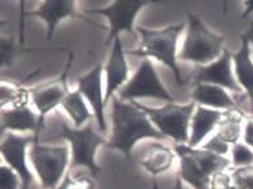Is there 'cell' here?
Here are the masks:
<instances>
[{
  "label": "cell",
  "instance_id": "obj_22",
  "mask_svg": "<svg viewBox=\"0 0 253 189\" xmlns=\"http://www.w3.org/2000/svg\"><path fill=\"white\" fill-rule=\"evenodd\" d=\"M61 105L66 110V113L69 114L72 119L74 120V126L77 128L81 127L87 120L91 122L92 115L88 112V108H87L86 103H84L82 93L78 90L68 93V96L65 97Z\"/></svg>",
  "mask_w": 253,
  "mask_h": 189
},
{
  "label": "cell",
  "instance_id": "obj_16",
  "mask_svg": "<svg viewBox=\"0 0 253 189\" xmlns=\"http://www.w3.org/2000/svg\"><path fill=\"white\" fill-rule=\"evenodd\" d=\"M7 131H34L35 143L39 141V115L28 107L1 112V134Z\"/></svg>",
  "mask_w": 253,
  "mask_h": 189
},
{
  "label": "cell",
  "instance_id": "obj_5",
  "mask_svg": "<svg viewBox=\"0 0 253 189\" xmlns=\"http://www.w3.org/2000/svg\"><path fill=\"white\" fill-rule=\"evenodd\" d=\"M131 104L148 115L149 119L156 124L161 134L171 138L177 144L178 143L184 144L190 141L188 123L194 115V109L196 108L195 103H191L184 107L171 103L159 109L144 107L142 104L136 103L135 100H131Z\"/></svg>",
  "mask_w": 253,
  "mask_h": 189
},
{
  "label": "cell",
  "instance_id": "obj_9",
  "mask_svg": "<svg viewBox=\"0 0 253 189\" xmlns=\"http://www.w3.org/2000/svg\"><path fill=\"white\" fill-rule=\"evenodd\" d=\"M73 61V55L70 56L69 62L66 65L65 70L60 78L52 80V82L45 83L42 86L35 87L33 90H29L32 96L33 103L39 112V132L44 127L45 115L52 112L57 105H61L65 97L68 96V74H69L70 65Z\"/></svg>",
  "mask_w": 253,
  "mask_h": 189
},
{
  "label": "cell",
  "instance_id": "obj_10",
  "mask_svg": "<svg viewBox=\"0 0 253 189\" xmlns=\"http://www.w3.org/2000/svg\"><path fill=\"white\" fill-rule=\"evenodd\" d=\"M155 1L149 0H117L112 4L111 7L103 8V9H90L87 13L103 14L111 22V30L108 34L107 44L111 43L112 39H116L121 31H127L134 35V20L138 12L144 5Z\"/></svg>",
  "mask_w": 253,
  "mask_h": 189
},
{
  "label": "cell",
  "instance_id": "obj_25",
  "mask_svg": "<svg viewBox=\"0 0 253 189\" xmlns=\"http://www.w3.org/2000/svg\"><path fill=\"white\" fill-rule=\"evenodd\" d=\"M232 159L235 166H250L253 163V151L250 148H247L246 145L236 143L232 147Z\"/></svg>",
  "mask_w": 253,
  "mask_h": 189
},
{
  "label": "cell",
  "instance_id": "obj_15",
  "mask_svg": "<svg viewBox=\"0 0 253 189\" xmlns=\"http://www.w3.org/2000/svg\"><path fill=\"white\" fill-rule=\"evenodd\" d=\"M128 68L125 60V53L120 38L115 39L113 49L109 56L107 65V84H105L104 103L113 99V93L127 80Z\"/></svg>",
  "mask_w": 253,
  "mask_h": 189
},
{
  "label": "cell",
  "instance_id": "obj_8",
  "mask_svg": "<svg viewBox=\"0 0 253 189\" xmlns=\"http://www.w3.org/2000/svg\"><path fill=\"white\" fill-rule=\"evenodd\" d=\"M118 95L122 100H128V101H131L135 97H156L171 104L175 100L163 86L152 62L148 59L143 60L134 76L128 80L125 87H122L118 91Z\"/></svg>",
  "mask_w": 253,
  "mask_h": 189
},
{
  "label": "cell",
  "instance_id": "obj_2",
  "mask_svg": "<svg viewBox=\"0 0 253 189\" xmlns=\"http://www.w3.org/2000/svg\"><path fill=\"white\" fill-rule=\"evenodd\" d=\"M184 29V24L171 25L163 30H148L144 28H138L140 34V45L134 51H128L130 55L139 57H153L164 62L173 70L175 76V83L178 86H183L184 80L180 74L179 66L177 65V43L179 35Z\"/></svg>",
  "mask_w": 253,
  "mask_h": 189
},
{
  "label": "cell",
  "instance_id": "obj_6",
  "mask_svg": "<svg viewBox=\"0 0 253 189\" xmlns=\"http://www.w3.org/2000/svg\"><path fill=\"white\" fill-rule=\"evenodd\" d=\"M29 157L38 172L43 189H55L59 186L69 159L66 147H43L34 143Z\"/></svg>",
  "mask_w": 253,
  "mask_h": 189
},
{
  "label": "cell",
  "instance_id": "obj_1",
  "mask_svg": "<svg viewBox=\"0 0 253 189\" xmlns=\"http://www.w3.org/2000/svg\"><path fill=\"white\" fill-rule=\"evenodd\" d=\"M112 100H113V109H112L113 134L111 141L107 143L108 148L121 151L130 161L132 148L140 139L167 138L157 128L153 127L149 117L143 110L138 109L132 104L127 105L116 97Z\"/></svg>",
  "mask_w": 253,
  "mask_h": 189
},
{
  "label": "cell",
  "instance_id": "obj_18",
  "mask_svg": "<svg viewBox=\"0 0 253 189\" xmlns=\"http://www.w3.org/2000/svg\"><path fill=\"white\" fill-rule=\"evenodd\" d=\"M194 103H199L207 107L219 108V109L235 110V101L227 95L222 87L214 84H198L191 93Z\"/></svg>",
  "mask_w": 253,
  "mask_h": 189
},
{
  "label": "cell",
  "instance_id": "obj_3",
  "mask_svg": "<svg viewBox=\"0 0 253 189\" xmlns=\"http://www.w3.org/2000/svg\"><path fill=\"white\" fill-rule=\"evenodd\" d=\"M175 151L179 157L180 179L195 189H211V176L223 171L230 165L229 159L223 155L191 148L190 145H175Z\"/></svg>",
  "mask_w": 253,
  "mask_h": 189
},
{
  "label": "cell",
  "instance_id": "obj_17",
  "mask_svg": "<svg viewBox=\"0 0 253 189\" xmlns=\"http://www.w3.org/2000/svg\"><path fill=\"white\" fill-rule=\"evenodd\" d=\"M226 112H219V110H209L204 107H196L194 115H192V122H191V136L188 145L191 148H195L204 140L208 134L214 127H217L221 120L225 117Z\"/></svg>",
  "mask_w": 253,
  "mask_h": 189
},
{
  "label": "cell",
  "instance_id": "obj_21",
  "mask_svg": "<svg viewBox=\"0 0 253 189\" xmlns=\"http://www.w3.org/2000/svg\"><path fill=\"white\" fill-rule=\"evenodd\" d=\"M244 114L239 109L226 110V114L218 124V135L223 141L236 144L242 134V120Z\"/></svg>",
  "mask_w": 253,
  "mask_h": 189
},
{
  "label": "cell",
  "instance_id": "obj_24",
  "mask_svg": "<svg viewBox=\"0 0 253 189\" xmlns=\"http://www.w3.org/2000/svg\"><path fill=\"white\" fill-rule=\"evenodd\" d=\"M33 49H21L18 45H16L14 39H1L0 41V65L1 68L4 66H11L13 62L14 57L21 53V52H32Z\"/></svg>",
  "mask_w": 253,
  "mask_h": 189
},
{
  "label": "cell",
  "instance_id": "obj_26",
  "mask_svg": "<svg viewBox=\"0 0 253 189\" xmlns=\"http://www.w3.org/2000/svg\"><path fill=\"white\" fill-rule=\"evenodd\" d=\"M235 186L239 189H253V167H242L232 174Z\"/></svg>",
  "mask_w": 253,
  "mask_h": 189
},
{
  "label": "cell",
  "instance_id": "obj_13",
  "mask_svg": "<svg viewBox=\"0 0 253 189\" xmlns=\"http://www.w3.org/2000/svg\"><path fill=\"white\" fill-rule=\"evenodd\" d=\"M101 73H103V65L97 64L94 70H91L87 76L78 79V91L90 103L94 109L99 130L104 132L107 130V123L104 117L105 103L101 92Z\"/></svg>",
  "mask_w": 253,
  "mask_h": 189
},
{
  "label": "cell",
  "instance_id": "obj_20",
  "mask_svg": "<svg viewBox=\"0 0 253 189\" xmlns=\"http://www.w3.org/2000/svg\"><path fill=\"white\" fill-rule=\"evenodd\" d=\"M242 48L232 56V60L235 62L236 78L250 97L253 112V62L250 57V40L244 35H242Z\"/></svg>",
  "mask_w": 253,
  "mask_h": 189
},
{
  "label": "cell",
  "instance_id": "obj_28",
  "mask_svg": "<svg viewBox=\"0 0 253 189\" xmlns=\"http://www.w3.org/2000/svg\"><path fill=\"white\" fill-rule=\"evenodd\" d=\"M95 183L87 178H78L73 179L69 175L66 176L64 182L59 186V189H94Z\"/></svg>",
  "mask_w": 253,
  "mask_h": 189
},
{
  "label": "cell",
  "instance_id": "obj_31",
  "mask_svg": "<svg viewBox=\"0 0 253 189\" xmlns=\"http://www.w3.org/2000/svg\"><path fill=\"white\" fill-rule=\"evenodd\" d=\"M244 141L253 148V117L247 119L246 130H244Z\"/></svg>",
  "mask_w": 253,
  "mask_h": 189
},
{
  "label": "cell",
  "instance_id": "obj_11",
  "mask_svg": "<svg viewBox=\"0 0 253 189\" xmlns=\"http://www.w3.org/2000/svg\"><path fill=\"white\" fill-rule=\"evenodd\" d=\"M232 56L227 49H223L222 56L215 62L209 65H198L191 73L187 80L192 82L195 86L198 84H214L218 87H225L231 91L239 92V86L235 83L232 76L231 62Z\"/></svg>",
  "mask_w": 253,
  "mask_h": 189
},
{
  "label": "cell",
  "instance_id": "obj_12",
  "mask_svg": "<svg viewBox=\"0 0 253 189\" xmlns=\"http://www.w3.org/2000/svg\"><path fill=\"white\" fill-rule=\"evenodd\" d=\"M35 136H17L8 132L0 144L4 159L8 162L21 179V189H30L34 178L26 166V148L35 143Z\"/></svg>",
  "mask_w": 253,
  "mask_h": 189
},
{
  "label": "cell",
  "instance_id": "obj_7",
  "mask_svg": "<svg viewBox=\"0 0 253 189\" xmlns=\"http://www.w3.org/2000/svg\"><path fill=\"white\" fill-rule=\"evenodd\" d=\"M57 138L66 139L72 144L73 159L70 170L77 166H86L92 176H96L99 172H101V169L95 162V151L100 145L105 144V140L95 132L91 122L82 130L69 128L65 122H63V131L57 135Z\"/></svg>",
  "mask_w": 253,
  "mask_h": 189
},
{
  "label": "cell",
  "instance_id": "obj_14",
  "mask_svg": "<svg viewBox=\"0 0 253 189\" xmlns=\"http://www.w3.org/2000/svg\"><path fill=\"white\" fill-rule=\"evenodd\" d=\"M21 14L24 17H39L47 22V40L52 39L56 26L60 21L68 17H76L73 0H47L42 4V7L34 12H25L21 7Z\"/></svg>",
  "mask_w": 253,
  "mask_h": 189
},
{
  "label": "cell",
  "instance_id": "obj_30",
  "mask_svg": "<svg viewBox=\"0 0 253 189\" xmlns=\"http://www.w3.org/2000/svg\"><path fill=\"white\" fill-rule=\"evenodd\" d=\"M231 176L226 172H217L211 176V189H239L236 186L231 184Z\"/></svg>",
  "mask_w": 253,
  "mask_h": 189
},
{
  "label": "cell",
  "instance_id": "obj_34",
  "mask_svg": "<svg viewBox=\"0 0 253 189\" xmlns=\"http://www.w3.org/2000/svg\"><path fill=\"white\" fill-rule=\"evenodd\" d=\"M174 189H183L182 188V182H180V179L177 180V184H175V188Z\"/></svg>",
  "mask_w": 253,
  "mask_h": 189
},
{
  "label": "cell",
  "instance_id": "obj_27",
  "mask_svg": "<svg viewBox=\"0 0 253 189\" xmlns=\"http://www.w3.org/2000/svg\"><path fill=\"white\" fill-rule=\"evenodd\" d=\"M0 186L1 189H17V172L12 167L1 166L0 169Z\"/></svg>",
  "mask_w": 253,
  "mask_h": 189
},
{
  "label": "cell",
  "instance_id": "obj_32",
  "mask_svg": "<svg viewBox=\"0 0 253 189\" xmlns=\"http://www.w3.org/2000/svg\"><path fill=\"white\" fill-rule=\"evenodd\" d=\"M244 5H246V10L243 12L242 18H247L251 13H253V0H248V1H244Z\"/></svg>",
  "mask_w": 253,
  "mask_h": 189
},
{
  "label": "cell",
  "instance_id": "obj_19",
  "mask_svg": "<svg viewBox=\"0 0 253 189\" xmlns=\"http://www.w3.org/2000/svg\"><path fill=\"white\" fill-rule=\"evenodd\" d=\"M173 161L174 153L171 151V149L163 144L153 143L149 145L144 155L140 158L139 165L144 167L151 175L157 176L168 171L170 166L173 165Z\"/></svg>",
  "mask_w": 253,
  "mask_h": 189
},
{
  "label": "cell",
  "instance_id": "obj_23",
  "mask_svg": "<svg viewBox=\"0 0 253 189\" xmlns=\"http://www.w3.org/2000/svg\"><path fill=\"white\" fill-rule=\"evenodd\" d=\"M1 107H4L5 104H14V108L18 107H26V101H28V97L30 95L28 90H24V88H18L17 86H12V84H5V83H1Z\"/></svg>",
  "mask_w": 253,
  "mask_h": 189
},
{
  "label": "cell",
  "instance_id": "obj_33",
  "mask_svg": "<svg viewBox=\"0 0 253 189\" xmlns=\"http://www.w3.org/2000/svg\"><path fill=\"white\" fill-rule=\"evenodd\" d=\"M244 37H246L248 40L252 41V43H253V22L251 24L250 29H248V31H247V34H244Z\"/></svg>",
  "mask_w": 253,
  "mask_h": 189
},
{
  "label": "cell",
  "instance_id": "obj_4",
  "mask_svg": "<svg viewBox=\"0 0 253 189\" xmlns=\"http://www.w3.org/2000/svg\"><path fill=\"white\" fill-rule=\"evenodd\" d=\"M187 35L178 53L182 61H191L199 65H207L223 52L225 38L211 33L195 13H187Z\"/></svg>",
  "mask_w": 253,
  "mask_h": 189
},
{
  "label": "cell",
  "instance_id": "obj_29",
  "mask_svg": "<svg viewBox=\"0 0 253 189\" xmlns=\"http://www.w3.org/2000/svg\"><path fill=\"white\" fill-rule=\"evenodd\" d=\"M201 149L211 151V153H214V154L225 155L226 153L229 151V144H227L226 141L222 140L218 135L215 134L214 136H213L208 143H207V144L203 145V148Z\"/></svg>",
  "mask_w": 253,
  "mask_h": 189
}]
</instances>
